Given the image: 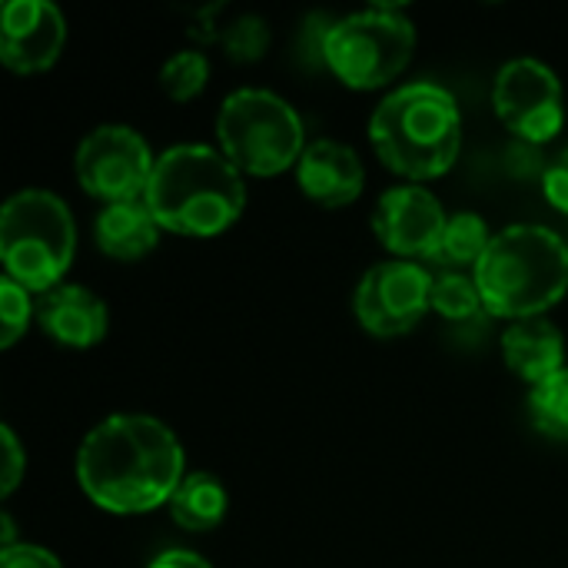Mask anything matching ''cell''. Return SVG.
Segmentation results:
<instances>
[{
	"label": "cell",
	"mask_w": 568,
	"mask_h": 568,
	"mask_svg": "<svg viewBox=\"0 0 568 568\" xmlns=\"http://www.w3.org/2000/svg\"><path fill=\"white\" fill-rule=\"evenodd\" d=\"M73 473L97 509L143 516L170 503L186 476V453L163 419L113 413L83 436Z\"/></svg>",
	"instance_id": "6da1fadb"
},
{
	"label": "cell",
	"mask_w": 568,
	"mask_h": 568,
	"mask_svg": "<svg viewBox=\"0 0 568 568\" xmlns=\"http://www.w3.org/2000/svg\"><path fill=\"white\" fill-rule=\"evenodd\" d=\"M369 143L379 163L406 183L436 180L463 150L459 100L433 80L403 83L373 110Z\"/></svg>",
	"instance_id": "7a4b0ae2"
},
{
	"label": "cell",
	"mask_w": 568,
	"mask_h": 568,
	"mask_svg": "<svg viewBox=\"0 0 568 568\" xmlns=\"http://www.w3.org/2000/svg\"><path fill=\"white\" fill-rule=\"evenodd\" d=\"M143 200L163 230L206 240L243 216L246 183L220 146L176 143L156 156Z\"/></svg>",
	"instance_id": "3957f363"
},
{
	"label": "cell",
	"mask_w": 568,
	"mask_h": 568,
	"mask_svg": "<svg viewBox=\"0 0 568 568\" xmlns=\"http://www.w3.org/2000/svg\"><path fill=\"white\" fill-rule=\"evenodd\" d=\"M473 276L489 316H546L568 293V243L542 223H513L493 233Z\"/></svg>",
	"instance_id": "277c9868"
},
{
	"label": "cell",
	"mask_w": 568,
	"mask_h": 568,
	"mask_svg": "<svg viewBox=\"0 0 568 568\" xmlns=\"http://www.w3.org/2000/svg\"><path fill=\"white\" fill-rule=\"evenodd\" d=\"M77 253V223L70 206L40 186L17 190L0 210V260L3 276L30 293H47L63 283Z\"/></svg>",
	"instance_id": "5b68a950"
},
{
	"label": "cell",
	"mask_w": 568,
	"mask_h": 568,
	"mask_svg": "<svg viewBox=\"0 0 568 568\" xmlns=\"http://www.w3.org/2000/svg\"><path fill=\"white\" fill-rule=\"evenodd\" d=\"M216 143L240 173L276 176L306 150L303 116L290 100L263 87L233 90L216 113Z\"/></svg>",
	"instance_id": "8992f818"
},
{
	"label": "cell",
	"mask_w": 568,
	"mask_h": 568,
	"mask_svg": "<svg viewBox=\"0 0 568 568\" xmlns=\"http://www.w3.org/2000/svg\"><path fill=\"white\" fill-rule=\"evenodd\" d=\"M416 23L399 3H369L333 20L323 37V63L353 90L389 87L413 60Z\"/></svg>",
	"instance_id": "52a82bcc"
},
{
	"label": "cell",
	"mask_w": 568,
	"mask_h": 568,
	"mask_svg": "<svg viewBox=\"0 0 568 568\" xmlns=\"http://www.w3.org/2000/svg\"><path fill=\"white\" fill-rule=\"evenodd\" d=\"M153 166H156V156L150 143L143 140L140 130L126 123L93 126L73 153L77 183L103 206L143 200Z\"/></svg>",
	"instance_id": "ba28073f"
},
{
	"label": "cell",
	"mask_w": 568,
	"mask_h": 568,
	"mask_svg": "<svg viewBox=\"0 0 568 568\" xmlns=\"http://www.w3.org/2000/svg\"><path fill=\"white\" fill-rule=\"evenodd\" d=\"M496 116L529 146H542L556 140L566 126V90L559 73L536 60L516 57L503 63L493 83Z\"/></svg>",
	"instance_id": "9c48e42d"
},
{
	"label": "cell",
	"mask_w": 568,
	"mask_h": 568,
	"mask_svg": "<svg viewBox=\"0 0 568 568\" xmlns=\"http://www.w3.org/2000/svg\"><path fill=\"white\" fill-rule=\"evenodd\" d=\"M353 310L369 336H406L433 310V273L409 260L373 263L359 276Z\"/></svg>",
	"instance_id": "30bf717a"
},
{
	"label": "cell",
	"mask_w": 568,
	"mask_h": 568,
	"mask_svg": "<svg viewBox=\"0 0 568 568\" xmlns=\"http://www.w3.org/2000/svg\"><path fill=\"white\" fill-rule=\"evenodd\" d=\"M446 210L423 183L389 186L373 210V233L396 260H436L446 233Z\"/></svg>",
	"instance_id": "8fae6325"
},
{
	"label": "cell",
	"mask_w": 568,
	"mask_h": 568,
	"mask_svg": "<svg viewBox=\"0 0 568 568\" xmlns=\"http://www.w3.org/2000/svg\"><path fill=\"white\" fill-rule=\"evenodd\" d=\"M67 43L63 10L50 0H7L0 10V60L13 73L50 70Z\"/></svg>",
	"instance_id": "7c38bea8"
},
{
	"label": "cell",
	"mask_w": 568,
	"mask_h": 568,
	"mask_svg": "<svg viewBox=\"0 0 568 568\" xmlns=\"http://www.w3.org/2000/svg\"><path fill=\"white\" fill-rule=\"evenodd\" d=\"M296 183L313 203H320L326 210H339L363 196L366 166L349 143L320 136V140L306 143V150L296 163Z\"/></svg>",
	"instance_id": "4fadbf2b"
},
{
	"label": "cell",
	"mask_w": 568,
	"mask_h": 568,
	"mask_svg": "<svg viewBox=\"0 0 568 568\" xmlns=\"http://www.w3.org/2000/svg\"><path fill=\"white\" fill-rule=\"evenodd\" d=\"M37 326L67 349H90L110 329L106 303L80 283H60L37 296Z\"/></svg>",
	"instance_id": "5bb4252c"
},
{
	"label": "cell",
	"mask_w": 568,
	"mask_h": 568,
	"mask_svg": "<svg viewBox=\"0 0 568 568\" xmlns=\"http://www.w3.org/2000/svg\"><path fill=\"white\" fill-rule=\"evenodd\" d=\"M503 359L532 389V386H539V383H546V379L568 369L566 336L546 316L516 320L503 333Z\"/></svg>",
	"instance_id": "9a60e30c"
},
{
	"label": "cell",
	"mask_w": 568,
	"mask_h": 568,
	"mask_svg": "<svg viewBox=\"0 0 568 568\" xmlns=\"http://www.w3.org/2000/svg\"><path fill=\"white\" fill-rule=\"evenodd\" d=\"M160 223L146 200H126V203H106L93 220V240L97 250L110 260L133 263L153 253L160 243Z\"/></svg>",
	"instance_id": "2e32d148"
},
{
	"label": "cell",
	"mask_w": 568,
	"mask_h": 568,
	"mask_svg": "<svg viewBox=\"0 0 568 568\" xmlns=\"http://www.w3.org/2000/svg\"><path fill=\"white\" fill-rule=\"evenodd\" d=\"M166 509L183 532H213L226 519L230 496L213 473H186Z\"/></svg>",
	"instance_id": "e0dca14e"
},
{
	"label": "cell",
	"mask_w": 568,
	"mask_h": 568,
	"mask_svg": "<svg viewBox=\"0 0 568 568\" xmlns=\"http://www.w3.org/2000/svg\"><path fill=\"white\" fill-rule=\"evenodd\" d=\"M489 243H493V233L479 213H453L446 223L443 246H439L436 260H443L449 266H473L476 270L479 260L486 256Z\"/></svg>",
	"instance_id": "ac0fdd59"
},
{
	"label": "cell",
	"mask_w": 568,
	"mask_h": 568,
	"mask_svg": "<svg viewBox=\"0 0 568 568\" xmlns=\"http://www.w3.org/2000/svg\"><path fill=\"white\" fill-rule=\"evenodd\" d=\"M433 310L449 323H466L486 313L476 276L459 270H443L433 276Z\"/></svg>",
	"instance_id": "d6986e66"
},
{
	"label": "cell",
	"mask_w": 568,
	"mask_h": 568,
	"mask_svg": "<svg viewBox=\"0 0 568 568\" xmlns=\"http://www.w3.org/2000/svg\"><path fill=\"white\" fill-rule=\"evenodd\" d=\"M160 90L176 100L186 103L193 97H200L210 83V57L203 50H176L163 60L160 77H156Z\"/></svg>",
	"instance_id": "ffe728a7"
},
{
	"label": "cell",
	"mask_w": 568,
	"mask_h": 568,
	"mask_svg": "<svg viewBox=\"0 0 568 568\" xmlns=\"http://www.w3.org/2000/svg\"><path fill=\"white\" fill-rule=\"evenodd\" d=\"M529 416L542 436L568 443V369L529 389Z\"/></svg>",
	"instance_id": "44dd1931"
},
{
	"label": "cell",
	"mask_w": 568,
	"mask_h": 568,
	"mask_svg": "<svg viewBox=\"0 0 568 568\" xmlns=\"http://www.w3.org/2000/svg\"><path fill=\"white\" fill-rule=\"evenodd\" d=\"M37 323V300L17 280H0V349H13L27 326Z\"/></svg>",
	"instance_id": "7402d4cb"
},
{
	"label": "cell",
	"mask_w": 568,
	"mask_h": 568,
	"mask_svg": "<svg viewBox=\"0 0 568 568\" xmlns=\"http://www.w3.org/2000/svg\"><path fill=\"white\" fill-rule=\"evenodd\" d=\"M220 43L233 63H256L270 47V23L256 13H240L220 30Z\"/></svg>",
	"instance_id": "603a6c76"
},
{
	"label": "cell",
	"mask_w": 568,
	"mask_h": 568,
	"mask_svg": "<svg viewBox=\"0 0 568 568\" xmlns=\"http://www.w3.org/2000/svg\"><path fill=\"white\" fill-rule=\"evenodd\" d=\"M0 436H3V473H0V496L10 499L17 493V486L23 483L27 476V453L13 433V426H0Z\"/></svg>",
	"instance_id": "cb8c5ba5"
},
{
	"label": "cell",
	"mask_w": 568,
	"mask_h": 568,
	"mask_svg": "<svg viewBox=\"0 0 568 568\" xmlns=\"http://www.w3.org/2000/svg\"><path fill=\"white\" fill-rule=\"evenodd\" d=\"M542 190H546V200L559 213H568V146H562L556 156L546 160V166H542Z\"/></svg>",
	"instance_id": "d4e9b609"
},
{
	"label": "cell",
	"mask_w": 568,
	"mask_h": 568,
	"mask_svg": "<svg viewBox=\"0 0 568 568\" xmlns=\"http://www.w3.org/2000/svg\"><path fill=\"white\" fill-rule=\"evenodd\" d=\"M0 568H63V562L43 546L20 542L10 549H0Z\"/></svg>",
	"instance_id": "484cf974"
},
{
	"label": "cell",
	"mask_w": 568,
	"mask_h": 568,
	"mask_svg": "<svg viewBox=\"0 0 568 568\" xmlns=\"http://www.w3.org/2000/svg\"><path fill=\"white\" fill-rule=\"evenodd\" d=\"M146 568H213V566H210L200 552H193V549H166V552L153 556Z\"/></svg>",
	"instance_id": "4316f807"
},
{
	"label": "cell",
	"mask_w": 568,
	"mask_h": 568,
	"mask_svg": "<svg viewBox=\"0 0 568 568\" xmlns=\"http://www.w3.org/2000/svg\"><path fill=\"white\" fill-rule=\"evenodd\" d=\"M0 549H10V546H20L17 542V526H13V519H10V513H3L0 516Z\"/></svg>",
	"instance_id": "83f0119b"
}]
</instances>
